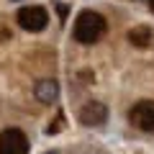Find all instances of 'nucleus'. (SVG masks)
<instances>
[{
	"label": "nucleus",
	"mask_w": 154,
	"mask_h": 154,
	"mask_svg": "<svg viewBox=\"0 0 154 154\" xmlns=\"http://www.w3.org/2000/svg\"><path fill=\"white\" fill-rule=\"evenodd\" d=\"M105 33V18L95 11H82L75 21V38L80 44H95Z\"/></svg>",
	"instance_id": "nucleus-1"
},
{
	"label": "nucleus",
	"mask_w": 154,
	"mask_h": 154,
	"mask_svg": "<svg viewBox=\"0 0 154 154\" xmlns=\"http://www.w3.org/2000/svg\"><path fill=\"white\" fill-rule=\"evenodd\" d=\"M18 23H21V28H26V31H31V33L44 31L46 23H49V13L41 5H26V8L18 11Z\"/></svg>",
	"instance_id": "nucleus-2"
},
{
	"label": "nucleus",
	"mask_w": 154,
	"mask_h": 154,
	"mask_svg": "<svg viewBox=\"0 0 154 154\" xmlns=\"http://www.w3.org/2000/svg\"><path fill=\"white\" fill-rule=\"evenodd\" d=\"M128 121L144 134H154V100H141L128 110Z\"/></svg>",
	"instance_id": "nucleus-3"
},
{
	"label": "nucleus",
	"mask_w": 154,
	"mask_h": 154,
	"mask_svg": "<svg viewBox=\"0 0 154 154\" xmlns=\"http://www.w3.org/2000/svg\"><path fill=\"white\" fill-rule=\"evenodd\" d=\"M0 154H28V139L21 128H5L0 134Z\"/></svg>",
	"instance_id": "nucleus-4"
},
{
	"label": "nucleus",
	"mask_w": 154,
	"mask_h": 154,
	"mask_svg": "<svg viewBox=\"0 0 154 154\" xmlns=\"http://www.w3.org/2000/svg\"><path fill=\"white\" fill-rule=\"evenodd\" d=\"M105 121H108V108H105V103L90 100V103L82 105V110H80V123L82 126H103Z\"/></svg>",
	"instance_id": "nucleus-5"
},
{
	"label": "nucleus",
	"mask_w": 154,
	"mask_h": 154,
	"mask_svg": "<svg viewBox=\"0 0 154 154\" xmlns=\"http://www.w3.org/2000/svg\"><path fill=\"white\" fill-rule=\"evenodd\" d=\"M33 95H36L38 103H44V105H51L57 103V98H59V82L57 80H38L36 88H33Z\"/></svg>",
	"instance_id": "nucleus-6"
},
{
	"label": "nucleus",
	"mask_w": 154,
	"mask_h": 154,
	"mask_svg": "<svg viewBox=\"0 0 154 154\" xmlns=\"http://www.w3.org/2000/svg\"><path fill=\"white\" fill-rule=\"evenodd\" d=\"M128 41H131L134 46H149V41H152V28L149 26H134L131 31H128Z\"/></svg>",
	"instance_id": "nucleus-7"
},
{
	"label": "nucleus",
	"mask_w": 154,
	"mask_h": 154,
	"mask_svg": "<svg viewBox=\"0 0 154 154\" xmlns=\"http://www.w3.org/2000/svg\"><path fill=\"white\" fill-rule=\"evenodd\" d=\"M62 121H64V118H62V113H59V116H57V121L46 126V134H57V131H59V128H62Z\"/></svg>",
	"instance_id": "nucleus-8"
},
{
	"label": "nucleus",
	"mask_w": 154,
	"mask_h": 154,
	"mask_svg": "<svg viewBox=\"0 0 154 154\" xmlns=\"http://www.w3.org/2000/svg\"><path fill=\"white\" fill-rule=\"evenodd\" d=\"M149 8H152V13H154V0H149Z\"/></svg>",
	"instance_id": "nucleus-9"
},
{
	"label": "nucleus",
	"mask_w": 154,
	"mask_h": 154,
	"mask_svg": "<svg viewBox=\"0 0 154 154\" xmlns=\"http://www.w3.org/2000/svg\"><path fill=\"white\" fill-rule=\"evenodd\" d=\"M46 154H59V152H46Z\"/></svg>",
	"instance_id": "nucleus-10"
}]
</instances>
